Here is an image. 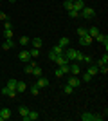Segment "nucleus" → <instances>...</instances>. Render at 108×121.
I'll list each match as a JSON object with an SVG mask.
<instances>
[{
	"instance_id": "f3484780",
	"label": "nucleus",
	"mask_w": 108,
	"mask_h": 121,
	"mask_svg": "<svg viewBox=\"0 0 108 121\" xmlns=\"http://www.w3.org/2000/svg\"><path fill=\"white\" fill-rule=\"evenodd\" d=\"M0 116H2V119H9L11 117V110L7 108V107H4V108L0 110Z\"/></svg>"
},
{
	"instance_id": "4be33fe9",
	"label": "nucleus",
	"mask_w": 108,
	"mask_h": 121,
	"mask_svg": "<svg viewBox=\"0 0 108 121\" xmlns=\"http://www.w3.org/2000/svg\"><path fill=\"white\" fill-rule=\"evenodd\" d=\"M29 54H31V58H38V56H40V49L31 47V49H29Z\"/></svg>"
},
{
	"instance_id": "6e6552de",
	"label": "nucleus",
	"mask_w": 108,
	"mask_h": 121,
	"mask_svg": "<svg viewBox=\"0 0 108 121\" xmlns=\"http://www.w3.org/2000/svg\"><path fill=\"white\" fill-rule=\"evenodd\" d=\"M68 69H70V72L74 76H77L79 72H81V69H79V63L77 61H72V63H68Z\"/></svg>"
},
{
	"instance_id": "cd10ccee",
	"label": "nucleus",
	"mask_w": 108,
	"mask_h": 121,
	"mask_svg": "<svg viewBox=\"0 0 108 121\" xmlns=\"http://www.w3.org/2000/svg\"><path fill=\"white\" fill-rule=\"evenodd\" d=\"M63 7H65L67 11H70V9H74V4H72L70 0H65V2H63Z\"/></svg>"
},
{
	"instance_id": "a211bd4d",
	"label": "nucleus",
	"mask_w": 108,
	"mask_h": 121,
	"mask_svg": "<svg viewBox=\"0 0 108 121\" xmlns=\"http://www.w3.org/2000/svg\"><path fill=\"white\" fill-rule=\"evenodd\" d=\"M106 63H108V54L104 52V56H103V58H99V60L96 61V65H97V67H103V65H106Z\"/></svg>"
},
{
	"instance_id": "f704fd0d",
	"label": "nucleus",
	"mask_w": 108,
	"mask_h": 121,
	"mask_svg": "<svg viewBox=\"0 0 108 121\" xmlns=\"http://www.w3.org/2000/svg\"><path fill=\"white\" fill-rule=\"evenodd\" d=\"M92 78H94V76L90 74V72H85V74H83V81H87V83H88V81H92Z\"/></svg>"
},
{
	"instance_id": "4c0bfd02",
	"label": "nucleus",
	"mask_w": 108,
	"mask_h": 121,
	"mask_svg": "<svg viewBox=\"0 0 108 121\" xmlns=\"http://www.w3.org/2000/svg\"><path fill=\"white\" fill-rule=\"evenodd\" d=\"M4 29H13V24H11L9 20H5L4 22Z\"/></svg>"
},
{
	"instance_id": "7ed1b4c3",
	"label": "nucleus",
	"mask_w": 108,
	"mask_h": 121,
	"mask_svg": "<svg viewBox=\"0 0 108 121\" xmlns=\"http://www.w3.org/2000/svg\"><path fill=\"white\" fill-rule=\"evenodd\" d=\"M81 119L83 121H103V116H97V114H90V112H83L81 114Z\"/></svg>"
},
{
	"instance_id": "9b49d317",
	"label": "nucleus",
	"mask_w": 108,
	"mask_h": 121,
	"mask_svg": "<svg viewBox=\"0 0 108 121\" xmlns=\"http://www.w3.org/2000/svg\"><path fill=\"white\" fill-rule=\"evenodd\" d=\"M92 42H94V38H92V36H90V35L79 36V43H81V45H90Z\"/></svg>"
},
{
	"instance_id": "473e14b6",
	"label": "nucleus",
	"mask_w": 108,
	"mask_h": 121,
	"mask_svg": "<svg viewBox=\"0 0 108 121\" xmlns=\"http://www.w3.org/2000/svg\"><path fill=\"white\" fill-rule=\"evenodd\" d=\"M63 92H65V94H72V92H74V87H70V85L67 83V85L63 87Z\"/></svg>"
},
{
	"instance_id": "ddd939ff",
	"label": "nucleus",
	"mask_w": 108,
	"mask_h": 121,
	"mask_svg": "<svg viewBox=\"0 0 108 121\" xmlns=\"http://www.w3.org/2000/svg\"><path fill=\"white\" fill-rule=\"evenodd\" d=\"M18 60L24 61V63H27V61L31 60V54H29V51H22L20 54H18Z\"/></svg>"
},
{
	"instance_id": "4468645a",
	"label": "nucleus",
	"mask_w": 108,
	"mask_h": 121,
	"mask_svg": "<svg viewBox=\"0 0 108 121\" xmlns=\"http://www.w3.org/2000/svg\"><path fill=\"white\" fill-rule=\"evenodd\" d=\"M58 63V65H67V63H70V61L67 60V58H65V54H58L56 56V60H54Z\"/></svg>"
},
{
	"instance_id": "39448f33",
	"label": "nucleus",
	"mask_w": 108,
	"mask_h": 121,
	"mask_svg": "<svg viewBox=\"0 0 108 121\" xmlns=\"http://www.w3.org/2000/svg\"><path fill=\"white\" fill-rule=\"evenodd\" d=\"M38 117H40V114H38L36 110H29V112L25 114V116L22 117V119H24V121H36Z\"/></svg>"
},
{
	"instance_id": "a19ab883",
	"label": "nucleus",
	"mask_w": 108,
	"mask_h": 121,
	"mask_svg": "<svg viewBox=\"0 0 108 121\" xmlns=\"http://www.w3.org/2000/svg\"><path fill=\"white\" fill-rule=\"evenodd\" d=\"M56 56H58V54H56V52H52V51H51V52H49V58H51V60H52V61L56 60Z\"/></svg>"
},
{
	"instance_id": "c85d7f7f",
	"label": "nucleus",
	"mask_w": 108,
	"mask_h": 121,
	"mask_svg": "<svg viewBox=\"0 0 108 121\" xmlns=\"http://www.w3.org/2000/svg\"><path fill=\"white\" fill-rule=\"evenodd\" d=\"M41 45H43V42H41L40 38H34V40H32V47H36V49H40Z\"/></svg>"
},
{
	"instance_id": "a18cd8bd",
	"label": "nucleus",
	"mask_w": 108,
	"mask_h": 121,
	"mask_svg": "<svg viewBox=\"0 0 108 121\" xmlns=\"http://www.w3.org/2000/svg\"><path fill=\"white\" fill-rule=\"evenodd\" d=\"M0 2H2V0H0Z\"/></svg>"
},
{
	"instance_id": "c9c22d12",
	"label": "nucleus",
	"mask_w": 108,
	"mask_h": 121,
	"mask_svg": "<svg viewBox=\"0 0 108 121\" xmlns=\"http://www.w3.org/2000/svg\"><path fill=\"white\" fill-rule=\"evenodd\" d=\"M29 91H31V94H32V96H38V92H40V89H38L36 85H32L31 89H29Z\"/></svg>"
},
{
	"instance_id": "bb28decb",
	"label": "nucleus",
	"mask_w": 108,
	"mask_h": 121,
	"mask_svg": "<svg viewBox=\"0 0 108 121\" xmlns=\"http://www.w3.org/2000/svg\"><path fill=\"white\" fill-rule=\"evenodd\" d=\"M51 51H52V52H56V54H63V51H65V49H63L61 45H54Z\"/></svg>"
},
{
	"instance_id": "dca6fc26",
	"label": "nucleus",
	"mask_w": 108,
	"mask_h": 121,
	"mask_svg": "<svg viewBox=\"0 0 108 121\" xmlns=\"http://www.w3.org/2000/svg\"><path fill=\"white\" fill-rule=\"evenodd\" d=\"M27 91V83L25 81H16V92H24Z\"/></svg>"
},
{
	"instance_id": "20e7f679",
	"label": "nucleus",
	"mask_w": 108,
	"mask_h": 121,
	"mask_svg": "<svg viewBox=\"0 0 108 121\" xmlns=\"http://www.w3.org/2000/svg\"><path fill=\"white\" fill-rule=\"evenodd\" d=\"M67 72H70V69H68V63H67V65H60L56 71H54V74H56V78H61V76H65Z\"/></svg>"
},
{
	"instance_id": "c03bdc74",
	"label": "nucleus",
	"mask_w": 108,
	"mask_h": 121,
	"mask_svg": "<svg viewBox=\"0 0 108 121\" xmlns=\"http://www.w3.org/2000/svg\"><path fill=\"white\" fill-rule=\"evenodd\" d=\"M70 2H74V0H70Z\"/></svg>"
},
{
	"instance_id": "5701e85b",
	"label": "nucleus",
	"mask_w": 108,
	"mask_h": 121,
	"mask_svg": "<svg viewBox=\"0 0 108 121\" xmlns=\"http://www.w3.org/2000/svg\"><path fill=\"white\" fill-rule=\"evenodd\" d=\"M88 35L92 36V38H96V36L99 35V27H90V29H88Z\"/></svg>"
},
{
	"instance_id": "58836bf2",
	"label": "nucleus",
	"mask_w": 108,
	"mask_h": 121,
	"mask_svg": "<svg viewBox=\"0 0 108 121\" xmlns=\"http://www.w3.org/2000/svg\"><path fill=\"white\" fill-rule=\"evenodd\" d=\"M99 72H101V74H108V67H106V65L99 67Z\"/></svg>"
},
{
	"instance_id": "a878e982",
	"label": "nucleus",
	"mask_w": 108,
	"mask_h": 121,
	"mask_svg": "<svg viewBox=\"0 0 108 121\" xmlns=\"http://www.w3.org/2000/svg\"><path fill=\"white\" fill-rule=\"evenodd\" d=\"M68 42H70V40H68L67 36H63L61 40H60V43H58V45H61L63 49H65V47H68Z\"/></svg>"
},
{
	"instance_id": "b1692460",
	"label": "nucleus",
	"mask_w": 108,
	"mask_h": 121,
	"mask_svg": "<svg viewBox=\"0 0 108 121\" xmlns=\"http://www.w3.org/2000/svg\"><path fill=\"white\" fill-rule=\"evenodd\" d=\"M5 87H9L11 91H16V80H15V78H11V80L7 81V85H5Z\"/></svg>"
},
{
	"instance_id": "423d86ee",
	"label": "nucleus",
	"mask_w": 108,
	"mask_h": 121,
	"mask_svg": "<svg viewBox=\"0 0 108 121\" xmlns=\"http://www.w3.org/2000/svg\"><path fill=\"white\" fill-rule=\"evenodd\" d=\"M34 85L38 87V89H43V87H47V85H49V80H47L45 76H38V81H36Z\"/></svg>"
},
{
	"instance_id": "2eb2a0df",
	"label": "nucleus",
	"mask_w": 108,
	"mask_h": 121,
	"mask_svg": "<svg viewBox=\"0 0 108 121\" xmlns=\"http://www.w3.org/2000/svg\"><path fill=\"white\" fill-rule=\"evenodd\" d=\"M34 67H36V61H31V60H29V61H27V65H25V69H24V72H25V74H31Z\"/></svg>"
},
{
	"instance_id": "412c9836",
	"label": "nucleus",
	"mask_w": 108,
	"mask_h": 121,
	"mask_svg": "<svg viewBox=\"0 0 108 121\" xmlns=\"http://www.w3.org/2000/svg\"><path fill=\"white\" fill-rule=\"evenodd\" d=\"M18 43H20V45H29V43H31V38H29V36H22L20 40H18Z\"/></svg>"
},
{
	"instance_id": "c756f323",
	"label": "nucleus",
	"mask_w": 108,
	"mask_h": 121,
	"mask_svg": "<svg viewBox=\"0 0 108 121\" xmlns=\"http://www.w3.org/2000/svg\"><path fill=\"white\" fill-rule=\"evenodd\" d=\"M81 61H85V63H88V65H90V63H94V60H92L88 54H83V56H81Z\"/></svg>"
},
{
	"instance_id": "72a5a7b5",
	"label": "nucleus",
	"mask_w": 108,
	"mask_h": 121,
	"mask_svg": "<svg viewBox=\"0 0 108 121\" xmlns=\"http://www.w3.org/2000/svg\"><path fill=\"white\" fill-rule=\"evenodd\" d=\"M31 74H32V76H36V78H38V76H41V69H40V67H38V65H36L34 69H32V72H31Z\"/></svg>"
},
{
	"instance_id": "393cba45",
	"label": "nucleus",
	"mask_w": 108,
	"mask_h": 121,
	"mask_svg": "<svg viewBox=\"0 0 108 121\" xmlns=\"http://www.w3.org/2000/svg\"><path fill=\"white\" fill-rule=\"evenodd\" d=\"M27 112H29V108H27V107H25V105H22V107H18V114H20V116H22V117L25 116Z\"/></svg>"
},
{
	"instance_id": "9d476101",
	"label": "nucleus",
	"mask_w": 108,
	"mask_h": 121,
	"mask_svg": "<svg viewBox=\"0 0 108 121\" xmlns=\"http://www.w3.org/2000/svg\"><path fill=\"white\" fill-rule=\"evenodd\" d=\"M94 40H97V42H101V43H103V45H104V51L108 49V36H106V35H101V33H99V35L96 36V38H94Z\"/></svg>"
},
{
	"instance_id": "6ab92c4d",
	"label": "nucleus",
	"mask_w": 108,
	"mask_h": 121,
	"mask_svg": "<svg viewBox=\"0 0 108 121\" xmlns=\"http://www.w3.org/2000/svg\"><path fill=\"white\" fill-rule=\"evenodd\" d=\"M87 72H90L92 76H96V74L99 72V67L96 65V63H90V65H88V71H87Z\"/></svg>"
},
{
	"instance_id": "aec40b11",
	"label": "nucleus",
	"mask_w": 108,
	"mask_h": 121,
	"mask_svg": "<svg viewBox=\"0 0 108 121\" xmlns=\"http://www.w3.org/2000/svg\"><path fill=\"white\" fill-rule=\"evenodd\" d=\"M72 4H74V9L76 11H81L83 7H85V2H83V0H74Z\"/></svg>"
},
{
	"instance_id": "1a4fd4ad",
	"label": "nucleus",
	"mask_w": 108,
	"mask_h": 121,
	"mask_svg": "<svg viewBox=\"0 0 108 121\" xmlns=\"http://www.w3.org/2000/svg\"><path fill=\"white\" fill-rule=\"evenodd\" d=\"M15 45H16V43H15L13 38H5V42L2 43V49H4V51H9V49H13Z\"/></svg>"
},
{
	"instance_id": "0eeeda50",
	"label": "nucleus",
	"mask_w": 108,
	"mask_h": 121,
	"mask_svg": "<svg viewBox=\"0 0 108 121\" xmlns=\"http://www.w3.org/2000/svg\"><path fill=\"white\" fill-rule=\"evenodd\" d=\"M67 83H68L70 87H74V89H76V87H79V85H81V80H79L77 76H74V74H72L70 78H68V81H67Z\"/></svg>"
},
{
	"instance_id": "37998d69",
	"label": "nucleus",
	"mask_w": 108,
	"mask_h": 121,
	"mask_svg": "<svg viewBox=\"0 0 108 121\" xmlns=\"http://www.w3.org/2000/svg\"><path fill=\"white\" fill-rule=\"evenodd\" d=\"M0 121H4V119H2V116H0Z\"/></svg>"
},
{
	"instance_id": "2f4dec72",
	"label": "nucleus",
	"mask_w": 108,
	"mask_h": 121,
	"mask_svg": "<svg viewBox=\"0 0 108 121\" xmlns=\"http://www.w3.org/2000/svg\"><path fill=\"white\" fill-rule=\"evenodd\" d=\"M68 16H70V18H79V11L70 9V11H68Z\"/></svg>"
},
{
	"instance_id": "f03ea898",
	"label": "nucleus",
	"mask_w": 108,
	"mask_h": 121,
	"mask_svg": "<svg viewBox=\"0 0 108 121\" xmlns=\"http://www.w3.org/2000/svg\"><path fill=\"white\" fill-rule=\"evenodd\" d=\"M79 16H83V18H87V20H90V18H94L96 16V9L94 7H83L81 11H79Z\"/></svg>"
},
{
	"instance_id": "f8f14e48",
	"label": "nucleus",
	"mask_w": 108,
	"mask_h": 121,
	"mask_svg": "<svg viewBox=\"0 0 108 121\" xmlns=\"http://www.w3.org/2000/svg\"><path fill=\"white\" fill-rule=\"evenodd\" d=\"M2 96H7V98H16V91H11L9 87H2Z\"/></svg>"
},
{
	"instance_id": "ea45409f",
	"label": "nucleus",
	"mask_w": 108,
	"mask_h": 121,
	"mask_svg": "<svg viewBox=\"0 0 108 121\" xmlns=\"http://www.w3.org/2000/svg\"><path fill=\"white\" fill-rule=\"evenodd\" d=\"M7 20V15H5L4 11H0V22H5Z\"/></svg>"
},
{
	"instance_id": "79ce46f5",
	"label": "nucleus",
	"mask_w": 108,
	"mask_h": 121,
	"mask_svg": "<svg viewBox=\"0 0 108 121\" xmlns=\"http://www.w3.org/2000/svg\"><path fill=\"white\" fill-rule=\"evenodd\" d=\"M9 2H16V0H9Z\"/></svg>"
},
{
	"instance_id": "e433bc0d",
	"label": "nucleus",
	"mask_w": 108,
	"mask_h": 121,
	"mask_svg": "<svg viewBox=\"0 0 108 121\" xmlns=\"http://www.w3.org/2000/svg\"><path fill=\"white\" fill-rule=\"evenodd\" d=\"M4 36L5 38H13V29H4Z\"/></svg>"
},
{
	"instance_id": "f257e3e1",
	"label": "nucleus",
	"mask_w": 108,
	"mask_h": 121,
	"mask_svg": "<svg viewBox=\"0 0 108 121\" xmlns=\"http://www.w3.org/2000/svg\"><path fill=\"white\" fill-rule=\"evenodd\" d=\"M63 54H65V58H67L68 61H81L83 52H79L77 49H72V47H65Z\"/></svg>"
},
{
	"instance_id": "7c9ffc66",
	"label": "nucleus",
	"mask_w": 108,
	"mask_h": 121,
	"mask_svg": "<svg viewBox=\"0 0 108 121\" xmlns=\"http://www.w3.org/2000/svg\"><path fill=\"white\" fill-rule=\"evenodd\" d=\"M77 35H79V36L88 35V29H87V27H77Z\"/></svg>"
}]
</instances>
